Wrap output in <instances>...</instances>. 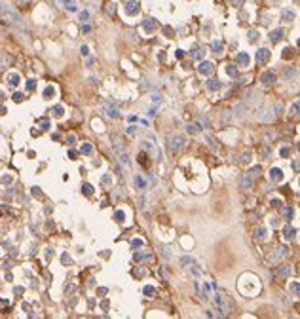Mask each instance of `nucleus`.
I'll use <instances>...</instances> for the list:
<instances>
[{
    "label": "nucleus",
    "instance_id": "f257e3e1",
    "mask_svg": "<svg viewBox=\"0 0 300 319\" xmlns=\"http://www.w3.org/2000/svg\"><path fill=\"white\" fill-rule=\"evenodd\" d=\"M184 137L182 135H171V137H167V148H169L171 152H179L182 146H184Z\"/></svg>",
    "mask_w": 300,
    "mask_h": 319
},
{
    "label": "nucleus",
    "instance_id": "f03ea898",
    "mask_svg": "<svg viewBox=\"0 0 300 319\" xmlns=\"http://www.w3.org/2000/svg\"><path fill=\"white\" fill-rule=\"evenodd\" d=\"M213 70H215L213 63H199V67H198V72L201 76H211V74H213Z\"/></svg>",
    "mask_w": 300,
    "mask_h": 319
},
{
    "label": "nucleus",
    "instance_id": "7ed1b4c3",
    "mask_svg": "<svg viewBox=\"0 0 300 319\" xmlns=\"http://www.w3.org/2000/svg\"><path fill=\"white\" fill-rule=\"evenodd\" d=\"M260 80H262V84H275L277 76H275L272 70H268V72H264V74H262V78H260Z\"/></svg>",
    "mask_w": 300,
    "mask_h": 319
},
{
    "label": "nucleus",
    "instance_id": "20e7f679",
    "mask_svg": "<svg viewBox=\"0 0 300 319\" xmlns=\"http://www.w3.org/2000/svg\"><path fill=\"white\" fill-rule=\"evenodd\" d=\"M268 59H270V51H268L266 48H260V50H258V53H257V61L258 63H266Z\"/></svg>",
    "mask_w": 300,
    "mask_h": 319
},
{
    "label": "nucleus",
    "instance_id": "39448f33",
    "mask_svg": "<svg viewBox=\"0 0 300 319\" xmlns=\"http://www.w3.org/2000/svg\"><path fill=\"white\" fill-rule=\"evenodd\" d=\"M139 11V2H129V4H126V13H129V15H135Z\"/></svg>",
    "mask_w": 300,
    "mask_h": 319
},
{
    "label": "nucleus",
    "instance_id": "423d86ee",
    "mask_svg": "<svg viewBox=\"0 0 300 319\" xmlns=\"http://www.w3.org/2000/svg\"><path fill=\"white\" fill-rule=\"evenodd\" d=\"M270 179H272V180H281V179H283V171H281L279 167H274V169L270 171Z\"/></svg>",
    "mask_w": 300,
    "mask_h": 319
},
{
    "label": "nucleus",
    "instance_id": "0eeeda50",
    "mask_svg": "<svg viewBox=\"0 0 300 319\" xmlns=\"http://www.w3.org/2000/svg\"><path fill=\"white\" fill-rule=\"evenodd\" d=\"M221 86H222V82H221V80H209V82H207V90H209V91H217V90H221Z\"/></svg>",
    "mask_w": 300,
    "mask_h": 319
},
{
    "label": "nucleus",
    "instance_id": "6e6552de",
    "mask_svg": "<svg viewBox=\"0 0 300 319\" xmlns=\"http://www.w3.org/2000/svg\"><path fill=\"white\" fill-rule=\"evenodd\" d=\"M251 186H253V180H251L249 173H247V175H243V177H241V188H243V190H249Z\"/></svg>",
    "mask_w": 300,
    "mask_h": 319
},
{
    "label": "nucleus",
    "instance_id": "1a4fd4ad",
    "mask_svg": "<svg viewBox=\"0 0 300 319\" xmlns=\"http://www.w3.org/2000/svg\"><path fill=\"white\" fill-rule=\"evenodd\" d=\"M234 114L238 116V118H243V116L247 114V108H245V104H235V107H234Z\"/></svg>",
    "mask_w": 300,
    "mask_h": 319
},
{
    "label": "nucleus",
    "instance_id": "9d476101",
    "mask_svg": "<svg viewBox=\"0 0 300 319\" xmlns=\"http://www.w3.org/2000/svg\"><path fill=\"white\" fill-rule=\"evenodd\" d=\"M281 38H283V31H281V29H275V31H274V32H272V34H270V40H272V42H274V44H277V42H279V40H281Z\"/></svg>",
    "mask_w": 300,
    "mask_h": 319
},
{
    "label": "nucleus",
    "instance_id": "9b49d317",
    "mask_svg": "<svg viewBox=\"0 0 300 319\" xmlns=\"http://www.w3.org/2000/svg\"><path fill=\"white\" fill-rule=\"evenodd\" d=\"M283 234H285L287 239H293V237L296 236V228H293L291 224H287V226H285V232H283Z\"/></svg>",
    "mask_w": 300,
    "mask_h": 319
},
{
    "label": "nucleus",
    "instance_id": "f8f14e48",
    "mask_svg": "<svg viewBox=\"0 0 300 319\" xmlns=\"http://www.w3.org/2000/svg\"><path fill=\"white\" fill-rule=\"evenodd\" d=\"M192 57L194 59H201L203 55H205V48H196V50H192Z\"/></svg>",
    "mask_w": 300,
    "mask_h": 319
},
{
    "label": "nucleus",
    "instance_id": "ddd939ff",
    "mask_svg": "<svg viewBox=\"0 0 300 319\" xmlns=\"http://www.w3.org/2000/svg\"><path fill=\"white\" fill-rule=\"evenodd\" d=\"M268 232L264 226H258V228H255V237H258V239H262V237H266Z\"/></svg>",
    "mask_w": 300,
    "mask_h": 319
},
{
    "label": "nucleus",
    "instance_id": "4468645a",
    "mask_svg": "<svg viewBox=\"0 0 300 319\" xmlns=\"http://www.w3.org/2000/svg\"><path fill=\"white\" fill-rule=\"evenodd\" d=\"M285 253H287V247H277L275 253H274V256H272V260H277V258L285 256Z\"/></svg>",
    "mask_w": 300,
    "mask_h": 319
},
{
    "label": "nucleus",
    "instance_id": "2eb2a0df",
    "mask_svg": "<svg viewBox=\"0 0 300 319\" xmlns=\"http://www.w3.org/2000/svg\"><path fill=\"white\" fill-rule=\"evenodd\" d=\"M277 274H279V276H283V277L289 276V274H291V266H287V264L279 266V268H277Z\"/></svg>",
    "mask_w": 300,
    "mask_h": 319
},
{
    "label": "nucleus",
    "instance_id": "dca6fc26",
    "mask_svg": "<svg viewBox=\"0 0 300 319\" xmlns=\"http://www.w3.org/2000/svg\"><path fill=\"white\" fill-rule=\"evenodd\" d=\"M257 118L260 120V122H268V120H270V112H268V110H258Z\"/></svg>",
    "mask_w": 300,
    "mask_h": 319
},
{
    "label": "nucleus",
    "instance_id": "f3484780",
    "mask_svg": "<svg viewBox=\"0 0 300 319\" xmlns=\"http://www.w3.org/2000/svg\"><path fill=\"white\" fill-rule=\"evenodd\" d=\"M238 63L243 65V67H245V65H249V55H247V53H239L238 55Z\"/></svg>",
    "mask_w": 300,
    "mask_h": 319
},
{
    "label": "nucleus",
    "instance_id": "a211bd4d",
    "mask_svg": "<svg viewBox=\"0 0 300 319\" xmlns=\"http://www.w3.org/2000/svg\"><path fill=\"white\" fill-rule=\"evenodd\" d=\"M8 84H10V86H17V84H19V76L17 74H8Z\"/></svg>",
    "mask_w": 300,
    "mask_h": 319
},
{
    "label": "nucleus",
    "instance_id": "6ab92c4d",
    "mask_svg": "<svg viewBox=\"0 0 300 319\" xmlns=\"http://www.w3.org/2000/svg\"><path fill=\"white\" fill-rule=\"evenodd\" d=\"M135 183H137L139 190H146V180L143 179V177H137V179H135Z\"/></svg>",
    "mask_w": 300,
    "mask_h": 319
},
{
    "label": "nucleus",
    "instance_id": "aec40b11",
    "mask_svg": "<svg viewBox=\"0 0 300 319\" xmlns=\"http://www.w3.org/2000/svg\"><path fill=\"white\" fill-rule=\"evenodd\" d=\"M106 116H110V118H118L120 116V112H118V108H106Z\"/></svg>",
    "mask_w": 300,
    "mask_h": 319
},
{
    "label": "nucleus",
    "instance_id": "412c9836",
    "mask_svg": "<svg viewBox=\"0 0 300 319\" xmlns=\"http://www.w3.org/2000/svg\"><path fill=\"white\" fill-rule=\"evenodd\" d=\"M194 262H196V260H194L192 256H182V258H181V264L186 266V268H188V264H194Z\"/></svg>",
    "mask_w": 300,
    "mask_h": 319
},
{
    "label": "nucleus",
    "instance_id": "4be33fe9",
    "mask_svg": "<svg viewBox=\"0 0 300 319\" xmlns=\"http://www.w3.org/2000/svg\"><path fill=\"white\" fill-rule=\"evenodd\" d=\"M211 50L215 51V53H221V50H222V44L221 42H217V40H215L213 44H211Z\"/></svg>",
    "mask_w": 300,
    "mask_h": 319
},
{
    "label": "nucleus",
    "instance_id": "5701e85b",
    "mask_svg": "<svg viewBox=\"0 0 300 319\" xmlns=\"http://www.w3.org/2000/svg\"><path fill=\"white\" fill-rule=\"evenodd\" d=\"M82 192L86 194V196H91V194H93V186H91V184H84V186H82Z\"/></svg>",
    "mask_w": 300,
    "mask_h": 319
},
{
    "label": "nucleus",
    "instance_id": "b1692460",
    "mask_svg": "<svg viewBox=\"0 0 300 319\" xmlns=\"http://www.w3.org/2000/svg\"><path fill=\"white\" fill-rule=\"evenodd\" d=\"M80 152H82V154H91V152H93V146H91V144H84V146L80 148Z\"/></svg>",
    "mask_w": 300,
    "mask_h": 319
},
{
    "label": "nucleus",
    "instance_id": "393cba45",
    "mask_svg": "<svg viewBox=\"0 0 300 319\" xmlns=\"http://www.w3.org/2000/svg\"><path fill=\"white\" fill-rule=\"evenodd\" d=\"M283 19H285V21H291V19H294V13L289 11V10H283Z\"/></svg>",
    "mask_w": 300,
    "mask_h": 319
},
{
    "label": "nucleus",
    "instance_id": "a878e982",
    "mask_svg": "<svg viewBox=\"0 0 300 319\" xmlns=\"http://www.w3.org/2000/svg\"><path fill=\"white\" fill-rule=\"evenodd\" d=\"M293 76H296V68H293V67L287 68V70H285V78H293Z\"/></svg>",
    "mask_w": 300,
    "mask_h": 319
},
{
    "label": "nucleus",
    "instance_id": "bb28decb",
    "mask_svg": "<svg viewBox=\"0 0 300 319\" xmlns=\"http://www.w3.org/2000/svg\"><path fill=\"white\" fill-rule=\"evenodd\" d=\"M291 291H293V294H294V296H298V291H300L298 281H293V283H291Z\"/></svg>",
    "mask_w": 300,
    "mask_h": 319
},
{
    "label": "nucleus",
    "instance_id": "cd10ccee",
    "mask_svg": "<svg viewBox=\"0 0 300 319\" xmlns=\"http://www.w3.org/2000/svg\"><path fill=\"white\" fill-rule=\"evenodd\" d=\"M135 258H137V260H143V258H145V260H148L150 255H148V253H135Z\"/></svg>",
    "mask_w": 300,
    "mask_h": 319
},
{
    "label": "nucleus",
    "instance_id": "c85d7f7f",
    "mask_svg": "<svg viewBox=\"0 0 300 319\" xmlns=\"http://www.w3.org/2000/svg\"><path fill=\"white\" fill-rule=\"evenodd\" d=\"M143 293H145L146 296H152V294H154V287H150V285H146V287L143 289Z\"/></svg>",
    "mask_w": 300,
    "mask_h": 319
},
{
    "label": "nucleus",
    "instance_id": "c756f323",
    "mask_svg": "<svg viewBox=\"0 0 300 319\" xmlns=\"http://www.w3.org/2000/svg\"><path fill=\"white\" fill-rule=\"evenodd\" d=\"M114 217H116V220H118V222H122V220L126 219V213H123V211H116Z\"/></svg>",
    "mask_w": 300,
    "mask_h": 319
},
{
    "label": "nucleus",
    "instance_id": "7c9ffc66",
    "mask_svg": "<svg viewBox=\"0 0 300 319\" xmlns=\"http://www.w3.org/2000/svg\"><path fill=\"white\" fill-rule=\"evenodd\" d=\"M145 29L146 31H152V29H154V21H152V19H146V21H145Z\"/></svg>",
    "mask_w": 300,
    "mask_h": 319
},
{
    "label": "nucleus",
    "instance_id": "2f4dec72",
    "mask_svg": "<svg viewBox=\"0 0 300 319\" xmlns=\"http://www.w3.org/2000/svg\"><path fill=\"white\" fill-rule=\"evenodd\" d=\"M55 95V90L53 87H46V91H44V97H53Z\"/></svg>",
    "mask_w": 300,
    "mask_h": 319
},
{
    "label": "nucleus",
    "instance_id": "473e14b6",
    "mask_svg": "<svg viewBox=\"0 0 300 319\" xmlns=\"http://www.w3.org/2000/svg\"><path fill=\"white\" fill-rule=\"evenodd\" d=\"M226 72L230 76H235V67H234V65H228V67H226Z\"/></svg>",
    "mask_w": 300,
    "mask_h": 319
},
{
    "label": "nucleus",
    "instance_id": "72a5a7b5",
    "mask_svg": "<svg viewBox=\"0 0 300 319\" xmlns=\"http://www.w3.org/2000/svg\"><path fill=\"white\" fill-rule=\"evenodd\" d=\"M162 255H163V258H167V260L171 258V253H169V249H167V247H162Z\"/></svg>",
    "mask_w": 300,
    "mask_h": 319
},
{
    "label": "nucleus",
    "instance_id": "f704fd0d",
    "mask_svg": "<svg viewBox=\"0 0 300 319\" xmlns=\"http://www.w3.org/2000/svg\"><path fill=\"white\" fill-rule=\"evenodd\" d=\"M283 57L285 59H289V57H293V48H287L285 51H283Z\"/></svg>",
    "mask_w": 300,
    "mask_h": 319
},
{
    "label": "nucleus",
    "instance_id": "c9c22d12",
    "mask_svg": "<svg viewBox=\"0 0 300 319\" xmlns=\"http://www.w3.org/2000/svg\"><path fill=\"white\" fill-rule=\"evenodd\" d=\"M291 114H293V116H298V103H294L293 107H291Z\"/></svg>",
    "mask_w": 300,
    "mask_h": 319
},
{
    "label": "nucleus",
    "instance_id": "e433bc0d",
    "mask_svg": "<svg viewBox=\"0 0 300 319\" xmlns=\"http://www.w3.org/2000/svg\"><path fill=\"white\" fill-rule=\"evenodd\" d=\"M143 148H145L146 152H150L152 150V143H148V141H143Z\"/></svg>",
    "mask_w": 300,
    "mask_h": 319
},
{
    "label": "nucleus",
    "instance_id": "4c0bfd02",
    "mask_svg": "<svg viewBox=\"0 0 300 319\" xmlns=\"http://www.w3.org/2000/svg\"><path fill=\"white\" fill-rule=\"evenodd\" d=\"M53 114L57 116V118H59V116H63V107H55L53 108Z\"/></svg>",
    "mask_w": 300,
    "mask_h": 319
},
{
    "label": "nucleus",
    "instance_id": "58836bf2",
    "mask_svg": "<svg viewBox=\"0 0 300 319\" xmlns=\"http://www.w3.org/2000/svg\"><path fill=\"white\" fill-rule=\"evenodd\" d=\"M23 99H25L23 93H13V101H15V103H19V101H23Z\"/></svg>",
    "mask_w": 300,
    "mask_h": 319
},
{
    "label": "nucleus",
    "instance_id": "ea45409f",
    "mask_svg": "<svg viewBox=\"0 0 300 319\" xmlns=\"http://www.w3.org/2000/svg\"><path fill=\"white\" fill-rule=\"evenodd\" d=\"M249 160H251V152H247V150H245V152L241 154V161H249Z\"/></svg>",
    "mask_w": 300,
    "mask_h": 319
},
{
    "label": "nucleus",
    "instance_id": "a19ab883",
    "mask_svg": "<svg viewBox=\"0 0 300 319\" xmlns=\"http://www.w3.org/2000/svg\"><path fill=\"white\" fill-rule=\"evenodd\" d=\"M110 183H112V180H110V175L103 177V184H105V186H110Z\"/></svg>",
    "mask_w": 300,
    "mask_h": 319
},
{
    "label": "nucleus",
    "instance_id": "79ce46f5",
    "mask_svg": "<svg viewBox=\"0 0 300 319\" xmlns=\"http://www.w3.org/2000/svg\"><path fill=\"white\" fill-rule=\"evenodd\" d=\"M131 247H143V239H133L131 241Z\"/></svg>",
    "mask_w": 300,
    "mask_h": 319
},
{
    "label": "nucleus",
    "instance_id": "37998d69",
    "mask_svg": "<svg viewBox=\"0 0 300 319\" xmlns=\"http://www.w3.org/2000/svg\"><path fill=\"white\" fill-rule=\"evenodd\" d=\"M249 36H251V42H255V40H257V36H258V32H257V31H251Z\"/></svg>",
    "mask_w": 300,
    "mask_h": 319
},
{
    "label": "nucleus",
    "instance_id": "c03bdc74",
    "mask_svg": "<svg viewBox=\"0 0 300 319\" xmlns=\"http://www.w3.org/2000/svg\"><path fill=\"white\" fill-rule=\"evenodd\" d=\"M152 101H154V103H162L163 97H162V95H152Z\"/></svg>",
    "mask_w": 300,
    "mask_h": 319
},
{
    "label": "nucleus",
    "instance_id": "a18cd8bd",
    "mask_svg": "<svg viewBox=\"0 0 300 319\" xmlns=\"http://www.w3.org/2000/svg\"><path fill=\"white\" fill-rule=\"evenodd\" d=\"M283 213H285V217H287V219H291V217H293V209H291V207H287Z\"/></svg>",
    "mask_w": 300,
    "mask_h": 319
},
{
    "label": "nucleus",
    "instance_id": "49530a36",
    "mask_svg": "<svg viewBox=\"0 0 300 319\" xmlns=\"http://www.w3.org/2000/svg\"><path fill=\"white\" fill-rule=\"evenodd\" d=\"M61 260H63V264H70V256H69V255H63Z\"/></svg>",
    "mask_w": 300,
    "mask_h": 319
},
{
    "label": "nucleus",
    "instance_id": "de8ad7c7",
    "mask_svg": "<svg viewBox=\"0 0 300 319\" xmlns=\"http://www.w3.org/2000/svg\"><path fill=\"white\" fill-rule=\"evenodd\" d=\"M145 161H146V154H143V152H141V154H139V163L143 165Z\"/></svg>",
    "mask_w": 300,
    "mask_h": 319
},
{
    "label": "nucleus",
    "instance_id": "09e8293b",
    "mask_svg": "<svg viewBox=\"0 0 300 319\" xmlns=\"http://www.w3.org/2000/svg\"><path fill=\"white\" fill-rule=\"evenodd\" d=\"M127 133H129V135H135V133H137V127H135V126L127 127Z\"/></svg>",
    "mask_w": 300,
    "mask_h": 319
},
{
    "label": "nucleus",
    "instance_id": "8fccbe9b",
    "mask_svg": "<svg viewBox=\"0 0 300 319\" xmlns=\"http://www.w3.org/2000/svg\"><path fill=\"white\" fill-rule=\"evenodd\" d=\"M34 86H36V82H34V80H29V82H27V87H29V90H33Z\"/></svg>",
    "mask_w": 300,
    "mask_h": 319
},
{
    "label": "nucleus",
    "instance_id": "3c124183",
    "mask_svg": "<svg viewBox=\"0 0 300 319\" xmlns=\"http://www.w3.org/2000/svg\"><path fill=\"white\" fill-rule=\"evenodd\" d=\"M272 205H274V207H281L283 203H281V200H274V201H272Z\"/></svg>",
    "mask_w": 300,
    "mask_h": 319
},
{
    "label": "nucleus",
    "instance_id": "603ef678",
    "mask_svg": "<svg viewBox=\"0 0 300 319\" xmlns=\"http://www.w3.org/2000/svg\"><path fill=\"white\" fill-rule=\"evenodd\" d=\"M80 51H82V55H87V53H89V48H87V46H82V50H80Z\"/></svg>",
    "mask_w": 300,
    "mask_h": 319
},
{
    "label": "nucleus",
    "instance_id": "864d4df0",
    "mask_svg": "<svg viewBox=\"0 0 300 319\" xmlns=\"http://www.w3.org/2000/svg\"><path fill=\"white\" fill-rule=\"evenodd\" d=\"M274 112H281V104H279V103L274 104Z\"/></svg>",
    "mask_w": 300,
    "mask_h": 319
},
{
    "label": "nucleus",
    "instance_id": "5fc2aeb1",
    "mask_svg": "<svg viewBox=\"0 0 300 319\" xmlns=\"http://www.w3.org/2000/svg\"><path fill=\"white\" fill-rule=\"evenodd\" d=\"M281 156H289V148H281Z\"/></svg>",
    "mask_w": 300,
    "mask_h": 319
},
{
    "label": "nucleus",
    "instance_id": "6e6d98bb",
    "mask_svg": "<svg viewBox=\"0 0 300 319\" xmlns=\"http://www.w3.org/2000/svg\"><path fill=\"white\" fill-rule=\"evenodd\" d=\"M80 19H82V21H86V19H87V13H86V11H84V13H80Z\"/></svg>",
    "mask_w": 300,
    "mask_h": 319
},
{
    "label": "nucleus",
    "instance_id": "4d7b16f0",
    "mask_svg": "<svg viewBox=\"0 0 300 319\" xmlns=\"http://www.w3.org/2000/svg\"><path fill=\"white\" fill-rule=\"evenodd\" d=\"M262 156H266V158H268V156H270V148H266V150H262Z\"/></svg>",
    "mask_w": 300,
    "mask_h": 319
},
{
    "label": "nucleus",
    "instance_id": "13d9d810",
    "mask_svg": "<svg viewBox=\"0 0 300 319\" xmlns=\"http://www.w3.org/2000/svg\"><path fill=\"white\" fill-rule=\"evenodd\" d=\"M293 169H294V171H298V161H296V160L293 161Z\"/></svg>",
    "mask_w": 300,
    "mask_h": 319
}]
</instances>
